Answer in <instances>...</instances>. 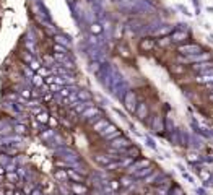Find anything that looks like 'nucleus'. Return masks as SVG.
I'll return each instance as SVG.
<instances>
[{
  "instance_id": "nucleus-21",
  "label": "nucleus",
  "mask_w": 213,
  "mask_h": 195,
  "mask_svg": "<svg viewBox=\"0 0 213 195\" xmlns=\"http://www.w3.org/2000/svg\"><path fill=\"white\" fill-rule=\"evenodd\" d=\"M187 159L190 161V163H198V156L195 153H189L187 155Z\"/></svg>"
},
{
  "instance_id": "nucleus-3",
  "label": "nucleus",
  "mask_w": 213,
  "mask_h": 195,
  "mask_svg": "<svg viewBox=\"0 0 213 195\" xmlns=\"http://www.w3.org/2000/svg\"><path fill=\"white\" fill-rule=\"evenodd\" d=\"M210 68H213V62H210V60L197 62L195 65H192V70H195V72H200V73L207 72V70H210Z\"/></svg>"
},
{
  "instance_id": "nucleus-6",
  "label": "nucleus",
  "mask_w": 213,
  "mask_h": 195,
  "mask_svg": "<svg viewBox=\"0 0 213 195\" xmlns=\"http://www.w3.org/2000/svg\"><path fill=\"white\" fill-rule=\"evenodd\" d=\"M72 190H73V193H77V195H85V193H88V189L85 187V185H82V184H73V185H72Z\"/></svg>"
},
{
  "instance_id": "nucleus-4",
  "label": "nucleus",
  "mask_w": 213,
  "mask_h": 195,
  "mask_svg": "<svg viewBox=\"0 0 213 195\" xmlns=\"http://www.w3.org/2000/svg\"><path fill=\"white\" fill-rule=\"evenodd\" d=\"M125 106H127V109H129L130 112H134L135 111V94H134V91H127V94H125Z\"/></svg>"
},
{
  "instance_id": "nucleus-11",
  "label": "nucleus",
  "mask_w": 213,
  "mask_h": 195,
  "mask_svg": "<svg viewBox=\"0 0 213 195\" xmlns=\"http://www.w3.org/2000/svg\"><path fill=\"white\" fill-rule=\"evenodd\" d=\"M106 125H107V120H104V119H103V120H99V122H96V124H94V125H93V130H96V132H101V130H103V128L106 127Z\"/></svg>"
},
{
  "instance_id": "nucleus-34",
  "label": "nucleus",
  "mask_w": 213,
  "mask_h": 195,
  "mask_svg": "<svg viewBox=\"0 0 213 195\" xmlns=\"http://www.w3.org/2000/svg\"><path fill=\"white\" fill-rule=\"evenodd\" d=\"M0 195H5V192H3V190H0Z\"/></svg>"
},
{
  "instance_id": "nucleus-18",
  "label": "nucleus",
  "mask_w": 213,
  "mask_h": 195,
  "mask_svg": "<svg viewBox=\"0 0 213 195\" xmlns=\"http://www.w3.org/2000/svg\"><path fill=\"white\" fill-rule=\"evenodd\" d=\"M67 174H68V177H72L73 180H80L82 177H80V176L75 172V171H72V169H67Z\"/></svg>"
},
{
  "instance_id": "nucleus-14",
  "label": "nucleus",
  "mask_w": 213,
  "mask_h": 195,
  "mask_svg": "<svg viewBox=\"0 0 213 195\" xmlns=\"http://www.w3.org/2000/svg\"><path fill=\"white\" fill-rule=\"evenodd\" d=\"M33 83H34V86H44V78H41L39 75H36V77H33Z\"/></svg>"
},
{
  "instance_id": "nucleus-32",
  "label": "nucleus",
  "mask_w": 213,
  "mask_h": 195,
  "mask_svg": "<svg viewBox=\"0 0 213 195\" xmlns=\"http://www.w3.org/2000/svg\"><path fill=\"white\" fill-rule=\"evenodd\" d=\"M31 195H42V193H41V192H39V190H34V192H33V193H31Z\"/></svg>"
},
{
  "instance_id": "nucleus-26",
  "label": "nucleus",
  "mask_w": 213,
  "mask_h": 195,
  "mask_svg": "<svg viewBox=\"0 0 213 195\" xmlns=\"http://www.w3.org/2000/svg\"><path fill=\"white\" fill-rule=\"evenodd\" d=\"M21 96L28 99V98H31L33 94H31V91H30V89H23V91H21Z\"/></svg>"
},
{
  "instance_id": "nucleus-24",
  "label": "nucleus",
  "mask_w": 213,
  "mask_h": 195,
  "mask_svg": "<svg viewBox=\"0 0 213 195\" xmlns=\"http://www.w3.org/2000/svg\"><path fill=\"white\" fill-rule=\"evenodd\" d=\"M60 96H62V98H68L70 96V91H68L67 88H60Z\"/></svg>"
},
{
  "instance_id": "nucleus-17",
  "label": "nucleus",
  "mask_w": 213,
  "mask_h": 195,
  "mask_svg": "<svg viewBox=\"0 0 213 195\" xmlns=\"http://www.w3.org/2000/svg\"><path fill=\"white\" fill-rule=\"evenodd\" d=\"M37 75H39V77H49V75H51V72H49V70H47V68H44V67H41L39 70H37Z\"/></svg>"
},
{
  "instance_id": "nucleus-19",
  "label": "nucleus",
  "mask_w": 213,
  "mask_h": 195,
  "mask_svg": "<svg viewBox=\"0 0 213 195\" xmlns=\"http://www.w3.org/2000/svg\"><path fill=\"white\" fill-rule=\"evenodd\" d=\"M96 161H98V163H101V164H109L111 163V159L109 158H104V156H96Z\"/></svg>"
},
{
  "instance_id": "nucleus-1",
  "label": "nucleus",
  "mask_w": 213,
  "mask_h": 195,
  "mask_svg": "<svg viewBox=\"0 0 213 195\" xmlns=\"http://www.w3.org/2000/svg\"><path fill=\"white\" fill-rule=\"evenodd\" d=\"M177 50L181 52L182 55H194V54H200L202 47L198 44H182L177 47Z\"/></svg>"
},
{
  "instance_id": "nucleus-29",
  "label": "nucleus",
  "mask_w": 213,
  "mask_h": 195,
  "mask_svg": "<svg viewBox=\"0 0 213 195\" xmlns=\"http://www.w3.org/2000/svg\"><path fill=\"white\" fill-rule=\"evenodd\" d=\"M169 31H171V28H164V30L158 31V34H159V36H163V34H166V33H169Z\"/></svg>"
},
{
  "instance_id": "nucleus-12",
  "label": "nucleus",
  "mask_w": 213,
  "mask_h": 195,
  "mask_svg": "<svg viewBox=\"0 0 213 195\" xmlns=\"http://www.w3.org/2000/svg\"><path fill=\"white\" fill-rule=\"evenodd\" d=\"M89 31H91L93 34H99V33L103 31V26L99 25V23H93V25L89 26Z\"/></svg>"
},
{
  "instance_id": "nucleus-10",
  "label": "nucleus",
  "mask_w": 213,
  "mask_h": 195,
  "mask_svg": "<svg viewBox=\"0 0 213 195\" xmlns=\"http://www.w3.org/2000/svg\"><path fill=\"white\" fill-rule=\"evenodd\" d=\"M94 114H98V109L93 107V106H89L85 112H82V117H83V119H88L89 116H94Z\"/></svg>"
},
{
  "instance_id": "nucleus-7",
  "label": "nucleus",
  "mask_w": 213,
  "mask_h": 195,
  "mask_svg": "<svg viewBox=\"0 0 213 195\" xmlns=\"http://www.w3.org/2000/svg\"><path fill=\"white\" fill-rule=\"evenodd\" d=\"M150 163H148V159H140V161H137V163H134L130 166V172H134V171L137 169V168H146V166H148Z\"/></svg>"
},
{
  "instance_id": "nucleus-31",
  "label": "nucleus",
  "mask_w": 213,
  "mask_h": 195,
  "mask_svg": "<svg viewBox=\"0 0 213 195\" xmlns=\"http://www.w3.org/2000/svg\"><path fill=\"white\" fill-rule=\"evenodd\" d=\"M3 172H5V169H3L2 164H0V176H3Z\"/></svg>"
},
{
  "instance_id": "nucleus-30",
  "label": "nucleus",
  "mask_w": 213,
  "mask_h": 195,
  "mask_svg": "<svg viewBox=\"0 0 213 195\" xmlns=\"http://www.w3.org/2000/svg\"><path fill=\"white\" fill-rule=\"evenodd\" d=\"M51 99H52V94H46V96H44V101H46V103H49Z\"/></svg>"
},
{
  "instance_id": "nucleus-2",
  "label": "nucleus",
  "mask_w": 213,
  "mask_h": 195,
  "mask_svg": "<svg viewBox=\"0 0 213 195\" xmlns=\"http://www.w3.org/2000/svg\"><path fill=\"white\" fill-rule=\"evenodd\" d=\"M155 46H156V41L153 39V37H145V39H141L140 41V50L141 52H150V50H153L155 49Z\"/></svg>"
},
{
  "instance_id": "nucleus-22",
  "label": "nucleus",
  "mask_w": 213,
  "mask_h": 195,
  "mask_svg": "<svg viewBox=\"0 0 213 195\" xmlns=\"http://www.w3.org/2000/svg\"><path fill=\"white\" fill-rule=\"evenodd\" d=\"M137 112H138V116H140L141 119H143V117H145V114H146V106H145V104H141V106L138 107V111H137Z\"/></svg>"
},
{
  "instance_id": "nucleus-5",
  "label": "nucleus",
  "mask_w": 213,
  "mask_h": 195,
  "mask_svg": "<svg viewBox=\"0 0 213 195\" xmlns=\"http://www.w3.org/2000/svg\"><path fill=\"white\" fill-rule=\"evenodd\" d=\"M187 37H189V34L186 31H174L171 34V41H174V42H184V41H187Z\"/></svg>"
},
{
  "instance_id": "nucleus-9",
  "label": "nucleus",
  "mask_w": 213,
  "mask_h": 195,
  "mask_svg": "<svg viewBox=\"0 0 213 195\" xmlns=\"http://www.w3.org/2000/svg\"><path fill=\"white\" fill-rule=\"evenodd\" d=\"M112 146H116V148H129L130 141H127V140H116V141H112Z\"/></svg>"
},
{
  "instance_id": "nucleus-28",
  "label": "nucleus",
  "mask_w": 213,
  "mask_h": 195,
  "mask_svg": "<svg viewBox=\"0 0 213 195\" xmlns=\"http://www.w3.org/2000/svg\"><path fill=\"white\" fill-rule=\"evenodd\" d=\"M31 68H33V70H36V72H37V70L41 68V65L37 64V62H31Z\"/></svg>"
},
{
  "instance_id": "nucleus-23",
  "label": "nucleus",
  "mask_w": 213,
  "mask_h": 195,
  "mask_svg": "<svg viewBox=\"0 0 213 195\" xmlns=\"http://www.w3.org/2000/svg\"><path fill=\"white\" fill-rule=\"evenodd\" d=\"M109 185H111L112 190H119V189H120V182H119V180H111Z\"/></svg>"
},
{
  "instance_id": "nucleus-33",
  "label": "nucleus",
  "mask_w": 213,
  "mask_h": 195,
  "mask_svg": "<svg viewBox=\"0 0 213 195\" xmlns=\"http://www.w3.org/2000/svg\"><path fill=\"white\" fill-rule=\"evenodd\" d=\"M13 195H25V193H23V192H20V190H18V192H15V193H13Z\"/></svg>"
},
{
  "instance_id": "nucleus-15",
  "label": "nucleus",
  "mask_w": 213,
  "mask_h": 195,
  "mask_svg": "<svg viewBox=\"0 0 213 195\" xmlns=\"http://www.w3.org/2000/svg\"><path fill=\"white\" fill-rule=\"evenodd\" d=\"M7 179L10 180V182H16V180H18V174H16V172H12V171H8V172H7Z\"/></svg>"
},
{
  "instance_id": "nucleus-27",
  "label": "nucleus",
  "mask_w": 213,
  "mask_h": 195,
  "mask_svg": "<svg viewBox=\"0 0 213 195\" xmlns=\"http://www.w3.org/2000/svg\"><path fill=\"white\" fill-rule=\"evenodd\" d=\"M120 185H124V187H129L130 185V180H129V177H124L120 180Z\"/></svg>"
},
{
  "instance_id": "nucleus-16",
  "label": "nucleus",
  "mask_w": 213,
  "mask_h": 195,
  "mask_svg": "<svg viewBox=\"0 0 213 195\" xmlns=\"http://www.w3.org/2000/svg\"><path fill=\"white\" fill-rule=\"evenodd\" d=\"M169 42H171V36H164V37H161V39L158 41V44L159 46H168Z\"/></svg>"
},
{
  "instance_id": "nucleus-13",
  "label": "nucleus",
  "mask_w": 213,
  "mask_h": 195,
  "mask_svg": "<svg viewBox=\"0 0 213 195\" xmlns=\"http://www.w3.org/2000/svg\"><path fill=\"white\" fill-rule=\"evenodd\" d=\"M55 177H57V179H68L67 169H59V171H55Z\"/></svg>"
},
{
  "instance_id": "nucleus-25",
  "label": "nucleus",
  "mask_w": 213,
  "mask_h": 195,
  "mask_svg": "<svg viewBox=\"0 0 213 195\" xmlns=\"http://www.w3.org/2000/svg\"><path fill=\"white\" fill-rule=\"evenodd\" d=\"M15 130L18 132V134H21V135H23V134H26V127H25V125H16Z\"/></svg>"
},
{
  "instance_id": "nucleus-8",
  "label": "nucleus",
  "mask_w": 213,
  "mask_h": 195,
  "mask_svg": "<svg viewBox=\"0 0 213 195\" xmlns=\"http://www.w3.org/2000/svg\"><path fill=\"white\" fill-rule=\"evenodd\" d=\"M36 120L37 122H39V124H47V122H49V114H47V112H37L36 114Z\"/></svg>"
},
{
  "instance_id": "nucleus-20",
  "label": "nucleus",
  "mask_w": 213,
  "mask_h": 195,
  "mask_svg": "<svg viewBox=\"0 0 213 195\" xmlns=\"http://www.w3.org/2000/svg\"><path fill=\"white\" fill-rule=\"evenodd\" d=\"M54 50H57L59 54H65V47L60 46L59 42H55V44H54Z\"/></svg>"
}]
</instances>
